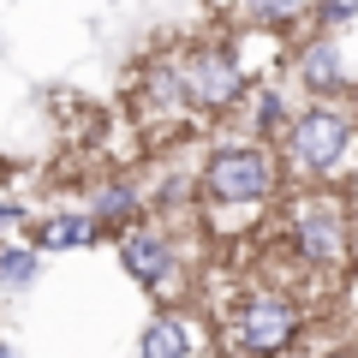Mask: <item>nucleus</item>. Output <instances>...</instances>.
I'll return each instance as SVG.
<instances>
[{
    "label": "nucleus",
    "instance_id": "nucleus-10",
    "mask_svg": "<svg viewBox=\"0 0 358 358\" xmlns=\"http://www.w3.org/2000/svg\"><path fill=\"white\" fill-rule=\"evenodd\" d=\"M96 233H102V221L90 215H48L36 221V251H84V245H96Z\"/></svg>",
    "mask_w": 358,
    "mask_h": 358
},
{
    "label": "nucleus",
    "instance_id": "nucleus-3",
    "mask_svg": "<svg viewBox=\"0 0 358 358\" xmlns=\"http://www.w3.org/2000/svg\"><path fill=\"white\" fill-rule=\"evenodd\" d=\"M287 143V162L299 167V173H341L346 150H352V114L346 108H334L329 96H310V108H299L293 126L281 131Z\"/></svg>",
    "mask_w": 358,
    "mask_h": 358
},
{
    "label": "nucleus",
    "instance_id": "nucleus-2",
    "mask_svg": "<svg viewBox=\"0 0 358 358\" xmlns=\"http://www.w3.org/2000/svg\"><path fill=\"white\" fill-rule=\"evenodd\" d=\"M287 245L310 268H341L346 251H352V215H346V203L329 192L293 197V209H287Z\"/></svg>",
    "mask_w": 358,
    "mask_h": 358
},
{
    "label": "nucleus",
    "instance_id": "nucleus-16",
    "mask_svg": "<svg viewBox=\"0 0 358 358\" xmlns=\"http://www.w3.org/2000/svg\"><path fill=\"white\" fill-rule=\"evenodd\" d=\"M18 221H24V215H18L13 203H0V227H18Z\"/></svg>",
    "mask_w": 358,
    "mask_h": 358
},
{
    "label": "nucleus",
    "instance_id": "nucleus-6",
    "mask_svg": "<svg viewBox=\"0 0 358 358\" xmlns=\"http://www.w3.org/2000/svg\"><path fill=\"white\" fill-rule=\"evenodd\" d=\"M120 268H126L138 287H167V275L179 268V251H173L167 233L126 227V233H120Z\"/></svg>",
    "mask_w": 358,
    "mask_h": 358
},
{
    "label": "nucleus",
    "instance_id": "nucleus-5",
    "mask_svg": "<svg viewBox=\"0 0 358 358\" xmlns=\"http://www.w3.org/2000/svg\"><path fill=\"white\" fill-rule=\"evenodd\" d=\"M185 78H192V102L203 108V114H227V108H239L251 90H245V66L233 48H221V42H209V48L185 54Z\"/></svg>",
    "mask_w": 358,
    "mask_h": 358
},
{
    "label": "nucleus",
    "instance_id": "nucleus-18",
    "mask_svg": "<svg viewBox=\"0 0 358 358\" xmlns=\"http://www.w3.org/2000/svg\"><path fill=\"white\" fill-rule=\"evenodd\" d=\"M352 305H358V281H352Z\"/></svg>",
    "mask_w": 358,
    "mask_h": 358
},
{
    "label": "nucleus",
    "instance_id": "nucleus-1",
    "mask_svg": "<svg viewBox=\"0 0 358 358\" xmlns=\"http://www.w3.org/2000/svg\"><path fill=\"white\" fill-rule=\"evenodd\" d=\"M281 192V162L268 155V143H221L203 167V197L215 209H263Z\"/></svg>",
    "mask_w": 358,
    "mask_h": 358
},
{
    "label": "nucleus",
    "instance_id": "nucleus-13",
    "mask_svg": "<svg viewBox=\"0 0 358 358\" xmlns=\"http://www.w3.org/2000/svg\"><path fill=\"white\" fill-rule=\"evenodd\" d=\"M287 126H293V114H287V96H281V90H275V84L251 90V138L268 143V138H281Z\"/></svg>",
    "mask_w": 358,
    "mask_h": 358
},
{
    "label": "nucleus",
    "instance_id": "nucleus-9",
    "mask_svg": "<svg viewBox=\"0 0 358 358\" xmlns=\"http://www.w3.org/2000/svg\"><path fill=\"white\" fill-rule=\"evenodd\" d=\"M138 358H197V329L179 317V310H162V317L143 329Z\"/></svg>",
    "mask_w": 358,
    "mask_h": 358
},
{
    "label": "nucleus",
    "instance_id": "nucleus-8",
    "mask_svg": "<svg viewBox=\"0 0 358 358\" xmlns=\"http://www.w3.org/2000/svg\"><path fill=\"white\" fill-rule=\"evenodd\" d=\"M299 84H305L310 96H334V90L346 84L341 42H334V36H317V42H305V54H299Z\"/></svg>",
    "mask_w": 358,
    "mask_h": 358
},
{
    "label": "nucleus",
    "instance_id": "nucleus-15",
    "mask_svg": "<svg viewBox=\"0 0 358 358\" xmlns=\"http://www.w3.org/2000/svg\"><path fill=\"white\" fill-rule=\"evenodd\" d=\"M310 18H317L322 30H341V24H352V18H358V0H317Z\"/></svg>",
    "mask_w": 358,
    "mask_h": 358
},
{
    "label": "nucleus",
    "instance_id": "nucleus-11",
    "mask_svg": "<svg viewBox=\"0 0 358 358\" xmlns=\"http://www.w3.org/2000/svg\"><path fill=\"white\" fill-rule=\"evenodd\" d=\"M138 185L131 179H108V185H96L90 192V215L102 221V227H131V215H138Z\"/></svg>",
    "mask_w": 358,
    "mask_h": 358
},
{
    "label": "nucleus",
    "instance_id": "nucleus-14",
    "mask_svg": "<svg viewBox=\"0 0 358 358\" xmlns=\"http://www.w3.org/2000/svg\"><path fill=\"white\" fill-rule=\"evenodd\" d=\"M42 251L36 245H0V287H36Z\"/></svg>",
    "mask_w": 358,
    "mask_h": 358
},
{
    "label": "nucleus",
    "instance_id": "nucleus-12",
    "mask_svg": "<svg viewBox=\"0 0 358 358\" xmlns=\"http://www.w3.org/2000/svg\"><path fill=\"white\" fill-rule=\"evenodd\" d=\"M310 6L317 0H233L239 24H257V30H287L299 18H310Z\"/></svg>",
    "mask_w": 358,
    "mask_h": 358
},
{
    "label": "nucleus",
    "instance_id": "nucleus-4",
    "mask_svg": "<svg viewBox=\"0 0 358 358\" xmlns=\"http://www.w3.org/2000/svg\"><path fill=\"white\" fill-rule=\"evenodd\" d=\"M293 341H299V305L281 287H257V293L239 299V310H233V346L245 358H281Z\"/></svg>",
    "mask_w": 358,
    "mask_h": 358
},
{
    "label": "nucleus",
    "instance_id": "nucleus-17",
    "mask_svg": "<svg viewBox=\"0 0 358 358\" xmlns=\"http://www.w3.org/2000/svg\"><path fill=\"white\" fill-rule=\"evenodd\" d=\"M0 358H18V346H13V341H6V334H0Z\"/></svg>",
    "mask_w": 358,
    "mask_h": 358
},
{
    "label": "nucleus",
    "instance_id": "nucleus-7",
    "mask_svg": "<svg viewBox=\"0 0 358 358\" xmlns=\"http://www.w3.org/2000/svg\"><path fill=\"white\" fill-rule=\"evenodd\" d=\"M143 102H150V114H185V108H197L185 60H155L150 78H143Z\"/></svg>",
    "mask_w": 358,
    "mask_h": 358
}]
</instances>
